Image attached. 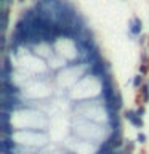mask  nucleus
I'll use <instances>...</instances> for the list:
<instances>
[{
    "instance_id": "f257e3e1",
    "label": "nucleus",
    "mask_w": 149,
    "mask_h": 154,
    "mask_svg": "<svg viewBox=\"0 0 149 154\" xmlns=\"http://www.w3.org/2000/svg\"><path fill=\"white\" fill-rule=\"evenodd\" d=\"M141 29H143V23H141V19L136 18V16L128 23V31L132 35H139V34H141Z\"/></svg>"
},
{
    "instance_id": "f03ea898",
    "label": "nucleus",
    "mask_w": 149,
    "mask_h": 154,
    "mask_svg": "<svg viewBox=\"0 0 149 154\" xmlns=\"http://www.w3.org/2000/svg\"><path fill=\"white\" fill-rule=\"evenodd\" d=\"M125 119H128L135 127H138V128L143 127V117H139L136 114V111H125Z\"/></svg>"
},
{
    "instance_id": "7ed1b4c3",
    "label": "nucleus",
    "mask_w": 149,
    "mask_h": 154,
    "mask_svg": "<svg viewBox=\"0 0 149 154\" xmlns=\"http://www.w3.org/2000/svg\"><path fill=\"white\" fill-rule=\"evenodd\" d=\"M108 141L112 144L115 149L122 146V137H120V132H119V130H112V132H111V137L108 138Z\"/></svg>"
},
{
    "instance_id": "20e7f679",
    "label": "nucleus",
    "mask_w": 149,
    "mask_h": 154,
    "mask_svg": "<svg viewBox=\"0 0 149 154\" xmlns=\"http://www.w3.org/2000/svg\"><path fill=\"white\" fill-rule=\"evenodd\" d=\"M8 27V8H2V11H0V29H2V32L7 31Z\"/></svg>"
},
{
    "instance_id": "39448f33",
    "label": "nucleus",
    "mask_w": 149,
    "mask_h": 154,
    "mask_svg": "<svg viewBox=\"0 0 149 154\" xmlns=\"http://www.w3.org/2000/svg\"><path fill=\"white\" fill-rule=\"evenodd\" d=\"M141 93H143L144 103H147V101H149V84H147V82H146V84H143V87H141Z\"/></svg>"
},
{
    "instance_id": "423d86ee",
    "label": "nucleus",
    "mask_w": 149,
    "mask_h": 154,
    "mask_svg": "<svg viewBox=\"0 0 149 154\" xmlns=\"http://www.w3.org/2000/svg\"><path fill=\"white\" fill-rule=\"evenodd\" d=\"M141 82H143V75L141 74H138V75H135L133 77V87H141Z\"/></svg>"
},
{
    "instance_id": "0eeeda50",
    "label": "nucleus",
    "mask_w": 149,
    "mask_h": 154,
    "mask_svg": "<svg viewBox=\"0 0 149 154\" xmlns=\"http://www.w3.org/2000/svg\"><path fill=\"white\" fill-rule=\"evenodd\" d=\"M147 71H149V66L147 64H141V66H139V72H141V75H144Z\"/></svg>"
},
{
    "instance_id": "6e6552de",
    "label": "nucleus",
    "mask_w": 149,
    "mask_h": 154,
    "mask_svg": "<svg viewBox=\"0 0 149 154\" xmlns=\"http://www.w3.org/2000/svg\"><path fill=\"white\" fill-rule=\"evenodd\" d=\"M136 141H138V143H144V141H146V135H144V133H138Z\"/></svg>"
},
{
    "instance_id": "1a4fd4ad",
    "label": "nucleus",
    "mask_w": 149,
    "mask_h": 154,
    "mask_svg": "<svg viewBox=\"0 0 149 154\" xmlns=\"http://www.w3.org/2000/svg\"><path fill=\"white\" fill-rule=\"evenodd\" d=\"M144 112H146V109H144V106H139V108L136 109V114L139 116V117H143V116H144Z\"/></svg>"
},
{
    "instance_id": "9d476101",
    "label": "nucleus",
    "mask_w": 149,
    "mask_h": 154,
    "mask_svg": "<svg viewBox=\"0 0 149 154\" xmlns=\"http://www.w3.org/2000/svg\"><path fill=\"white\" fill-rule=\"evenodd\" d=\"M13 0H0V5H2V8H8V5Z\"/></svg>"
},
{
    "instance_id": "9b49d317",
    "label": "nucleus",
    "mask_w": 149,
    "mask_h": 154,
    "mask_svg": "<svg viewBox=\"0 0 149 154\" xmlns=\"http://www.w3.org/2000/svg\"><path fill=\"white\" fill-rule=\"evenodd\" d=\"M133 148H135V144H133V141H128V144H127V148H125V149H127V151H125V152H132V151H133Z\"/></svg>"
},
{
    "instance_id": "f8f14e48",
    "label": "nucleus",
    "mask_w": 149,
    "mask_h": 154,
    "mask_svg": "<svg viewBox=\"0 0 149 154\" xmlns=\"http://www.w3.org/2000/svg\"><path fill=\"white\" fill-rule=\"evenodd\" d=\"M139 42H141V43L146 42V35H143V34H141V38H139Z\"/></svg>"
},
{
    "instance_id": "ddd939ff",
    "label": "nucleus",
    "mask_w": 149,
    "mask_h": 154,
    "mask_svg": "<svg viewBox=\"0 0 149 154\" xmlns=\"http://www.w3.org/2000/svg\"><path fill=\"white\" fill-rule=\"evenodd\" d=\"M18 2H19V3H24V2H26V0H18Z\"/></svg>"
},
{
    "instance_id": "4468645a",
    "label": "nucleus",
    "mask_w": 149,
    "mask_h": 154,
    "mask_svg": "<svg viewBox=\"0 0 149 154\" xmlns=\"http://www.w3.org/2000/svg\"><path fill=\"white\" fill-rule=\"evenodd\" d=\"M125 154H132V152H125Z\"/></svg>"
}]
</instances>
